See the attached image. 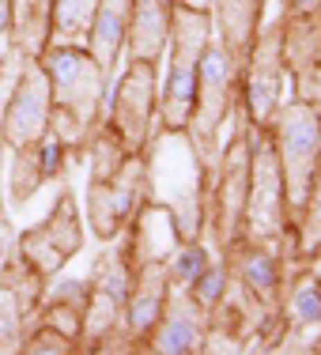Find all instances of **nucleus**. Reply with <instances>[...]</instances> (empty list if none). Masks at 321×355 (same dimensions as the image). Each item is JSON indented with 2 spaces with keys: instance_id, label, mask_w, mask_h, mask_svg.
I'll return each mask as SVG.
<instances>
[{
  "instance_id": "1",
  "label": "nucleus",
  "mask_w": 321,
  "mask_h": 355,
  "mask_svg": "<svg viewBox=\"0 0 321 355\" xmlns=\"http://www.w3.org/2000/svg\"><path fill=\"white\" fill-rule=\"evenodd\" d=\"M38 64L46 69L49 80V98H53V114H49V132H57L72 148V159L80 163V151L87 132L103 117L110 80L87 53V46L76 42H49L38 53Z\"/></svg>"
},
{
  "instance_id": "2",
  "label": "nucleus",
  "mask_w": 321,
  "mask_h": 355,
  "mask_svg": "<svg viewBox=\"0 0 321 355\" xmlns=\"http://www.w3.org/2000/svg\"><path fill=\"white\" fill-rule=\"evenodd\" d=\"M148 163V200L163 205L174 216L178 239L193 242L205 239V185L208 174L185 129H163L159 125L151 140L144 144Z\"/></svg>"
},
{
  "instance_id": "3",
  "label": "nucleus",
  "mask_w": 321,
  "mask_h": 355,
  "mask_svg": "<svg viewBox=\"0 0 321 355\" xmlns=\"http://www.w3.org/2000/svg\"><path fill=\"white\" fill-rule=\"evenodd\" d=\"M231 121L234 129L227 132L205 185V242L212 246V253H227L238 242L246 193H250V159H253V129L257 125H250L242 103L234 106Z\"/></svg>"
},
{
  "instance_id": "4",
  "label": "nucleus",
  "mask_w": 321,
  "mask_h": 355,
  "mask_svg": "<svg viewBox=\"0 0 321 355\" xmlns=\"http://www.w3.org/2000/svg\"><path fill=\"white\" fill-rule=\"evenodd\" d=\"M238 103H242V64L234 61L231 49L212 35L205 46V57H200L197 98H193V114H189V125H185V137L197 148L205 174H212L219 148H223V140H227L223 129L231 125V114Z\"/></svg>"
},
{
  "instance_id": "5",
  "label": "nucleus",
  "mask_w": 321,
  "mask_h": 355,
  "mask_svg": "<svg viewBox=\"0 0 321 355\" xmlns=\"http://www.w3.org/2000/svg\"><path fill=\"white\" fill-rule=\"evenodd\" d=\"M212 15L193 12V8L174 4V23H171V42H166V72L159 80V125L163 129H185L197 98V76H200V57L212 38Z\"/></svg>"
},
{
  "instance_id": "6",
  "label": "nucleus",
  "mask_w": 321,
  "mask_h": 355,
  "mask_svg": "<svg viewBox=\"0 0 321 355\" xmlns=\"http://www.w3.org/2000/svg\"><path fill=\"white\" fill-rule=\"evenodd\" d=\"M268 137H272L276 159H280L287 216H291V227H295L302 205H306L310 178H314V166L321 155V114L302 98H284L276 106L272 121H268Z\"/></svg>"
},
{
  "instance_id": "7",
  "label": "nucleus",
  "mask_w": 321,
  "mask_h": 355,
  "mask_svg": "<svg viewBox=\"0 0 321 355\" xmlns=\"http://www.w3.org/2000/svg\"><path fill=\"white\" fill-rule=\"evenodd\" d=\"M287 231H291V216H287V189H284V174H280V159H276L268 129H253L250 193H246L238 242L280 246Z\"/></svg>"
},
{
  "instance_id": "8",
  "label": "nucleus",
  "mask_w": 321,
  "mask_h": 355,
  "mask_svg": "<svg viewBox=\"0 0 321 355\" xmlns=\"http://www.w3.org/2000/svg\"><path fill=\"white\" fill-rule=\"evenodd\" d=\"M103 117L129 151H144V144L159 129V64L125 57L110 80Z\"/></svg>"
},
{
  "instance_id": "9",
  "label": "nucleus",
  "mask_w": 321,
  "mask_h": 355,
  "mask_svg": "<svg viewBox=\"0 0 321 355\" xmlns=\"http://www.w3.org/2000/svg\"><path fill=\"white\" fill-rule=\"evenodd\" d=\"M83 239H87V223H83V205L80 197L61 182V193L53 197L49 212L19 231V250L42 276H57L72 265L76 253H83Z\"/></svg>"
},
{
  "instance_id": "10",
  "label": "nucleus",
  "mask_w": 321,
  "mask_h": 355,
  "mask_svg": "<svg viewBox=\"0 0 321 355\" xmlns=\"http://www.w3.org/2000/svg\"><path fill=\"white\" fill-rule=\"evenodd\" d=\"M148 200V163L144 151H132L117 174L103 182H87V197H83V223L98 242H114L125 234L132 216Z\"/></svg>"
},
{
  "instance_id": "11",
  "label": "nucleus",
  "mask_w": 321,
  "mask_h": 355,
  "mask_svg": "<svg viewBox=\"0 0 321 355\" xmlns=\"http://www.w3.org/2000/svg\"><path fill=\"white\" fill-rule=\"evenodd\" d=\"M8 166H4V200L8 208H27L46 185L64 182L69 166L76 163L72 148L57 132H46L35 144L8 148Z\"/></svg>"
},
{
  "instance_id": "12",
  "label": "nucleus",
  "mask_w": 321,
  "mask_h": 355,
  "mask_svg": "<svg viewBox=\"0 0 321 355\" xmlns=\"http://www.w3.org/2000/svg\"><path fill=\"white\" fill-rule=\"evenodd\" d=\"M49 114H53V98H49L46 69L38 64V57H31L19 83H15V91H12V98L4 106V117H0V140H4V148H23V144H35L38 137H46Z\"/></svg>"
},
{
  "instance_id": "13",
  "label": "nucleus",
  "mask_w": 321,
  "mask_h": 355,
  "mask_svg": "<svg viewBox=\"0 0 321 355\" xmlns=\"http://www.w3.org/2000/svg\"><path fill=\"white\" fill-rule=\"evenodd\" d=\"M284 64L291 76V98H302L321 114V12L284 19Z\"/></svg>"
},
{
  "instance_id": "14",
  "label": "nucleus",
  "mask_w": 321,
  "mask_h": 355,
  "mask_svg": "<svg viewBox=\"0 0 321 355\" xmlns=\"http://www.w3.org/2000/svg\"><path fill=\"white\" fill-rule=\"evenodd\" d=\"M208 340V314L185 295V287H171L163 314L144 340L151 355H200Z\"/></svg>"
},
{
  "instance_id": "15",
  "label": "nucleus",
  "mask_w": 321,
  "mask_h": 355,
  "mask_svg": "<svg viewBox=\"0 0 321 355\" xmlns=\"http://www.w3.org/2000/svg\"><path fill=\"white\" fill-rule=\"evenodd\" d=\"M223 257H227V265H231V276L246 287L253 299H261L265 306H280L284 284H287V268H284L280 246L234 242Z\"/></svg>"
},
{
  "instance_id": "16",
  "label": "nucleus",
  "mask_w": 321,
  "mask_h": 355,
  "mask_svg": "<svg viewBox=\"0 0 321 355\" xmlns=\"http://www.w3.org/2000/svg\"><path fill=\"white\" fill-rule=\"evenodd\" d=\"M171 23H174V0H132L129 31H125V57L163 64L166 42H171Z\"/></svg>"
},
{
  "instance_id": "17",
  "label": "nucleus",
  "mask_w": 321,
  "mask_h": 355,
  "mask_svg": "<svg viewBox=\"0 0 321 355\" xmlns=\"http://www.w3.org/2000/svg\"><path fill=\"white\" fill-rule=\"evenodd\" d=\"M166 299H171V276H166L163 261H151V265L137 268V284H132L129 299H125V329L137 340V348L144 352V340L155 329L159 314H163Z\"/></svg>"
},
{
  "instance_id": "18",
  "label": "nucleus",
  "mask_w": 321,
  "mask_h": 355,
  "mask_svg": "<svg viewBox=\"0 0 321 355\" xmlns=\"http://www.w3.org/2000/svg\"><path fill=\"white\" fill-rule=\"evenodd\" d=\"M125 246H129L132 261L140 265H151V261H166L174 250H178V227H174V216L166 212L155 200H144L140 212L132 216V223L125 227Z\"/></svg>"
},
{
  "instance_id": "19",
  "label": "nucleus",
  "mask_w": 321,
  "mask_h": 355,
  "mask_svg": "<svg viewBox=\"0 0 321 355\" xmlns=\"http://www.w3.org/2000/svg\"><path fill=\"white\" fill-rule=\"evenodd\" d=\"M129 8L132 0H98L95 15L87 27V53L95 57V64L103 69L106 80L117 76V64L125 57V31H129Z\"/></svg>"
},
{
  "instance_id": "20",
  "label": "nucleus",
  "mask_w": 321,
  "mask_h": 355,
  "mask_svg": "<svg viewBox=\"0 0 321 355\" xmlns=\"http://www.w3.org/2000/svg\"><path fill=\"white\" fill-rule=\"evenodd\" d=\"M208 15H212V31L234 53V61H246L253 38L261 31V15H265V0H208Z\"/></svg>"
},
{
  "instance_id": "21",
  "label": "nucleus",
  "mask_w": 321,
  "mask_h": 355,
  "mask_svg": "<svg viewBox=\"0 0 321 355\" xmlns=\"http://www.w3.org/2000/svg\"><path fill=\"white\" fill-rule=\"evenodd\" d=\"M87 276H91V287L114 295V299L125 306L132 284H137V261H132V253H129V246H125V239L103 242V250L95 253Z\"/></svg>"
},
{
  "instance_id": "22",
  "label": "nucleus",
  "mask_w": 321,
  "mask_h": 355,
  "mask_svg": "<svg viewBox=\"0 0 321 355\" xmlns=\"http://www.w3.org/2000/svg\"><path fill=\"white\" fill-rule=\"evenodd\" d=\"M8 42L23 53L38 57L53 42V0H12Z\"/></svg>"
},
{
  "instance_id": "23",
  "label": "nucleus",
  "mask_w": 321,
  "mask_h": 355,
  "mask_svg": "<svg viewBox=\"0 0 321 355\" xmlns=\"http://www.w3.org/2000/svg\"><path fill=\"white\" fill-rule=\"evenodd\" d=\"M295 234V250L302 253L306 261L321 257V155L314 166V178H310V193H306V205H302L299 219L291 227Z\"/></svg>"
},
{
  "instance_id": "24",
  "label": "nucleus",
  "mask_w": 321,
  "mask_h": 355,
  "mask_svg": "<svg viewBox=\"0 0 321 355\" xmlns=\"http://www.w3.org/2000/svg\"><path fill=\"white\" fill-rule=\"evenodd\" d=\"M227 284H231V265H227L223 253H216V257L208 261V265L200 268L197 276H193V284H185V295H189V299L197 302L205 314H212L216 302L223 299Z\"/></svg>"
},
{
  "instance_id": "25",
  "label": "nucleus",
  "mask_w": 321,
  "mask_h": 355,
  "mask_svg": "<svg viewBox=\"0 0 321 355\" xmlns=\"http://www.w3.org/2000/svg\"><path fill=\"white\" fill-rule=\"evenodd\" d=\"M98 0H53V42H87V27Z\"/></svg>"
},
{
  "instance_id": "26",
  "label": "nucleus",
  "mask_w": 321,
  "mask_h": 355,
  "mask_svg": "<svg viewBox=\"0 0 321 355\" xmlns=\"http://www.w3.org/2000/svg\"><path fill=\"white\" fill-rule=\"evenodd\" d=\"M216 253L212 246H208L205 239H193V242H178V250L171 253V257L163 261L166 265V276H171V287H185V284H193V276L200 272V268L212 261Z\"/></svg>"
},
{
  "instance_id": "27",
  "label": "nucleus",
  "mask_w": 321,
  "mask_h": 355,
  "mask_svg": "<svg viewBox=\"0 0 321 355\" xmlns=\"http://www.w3.org/2000/svg\"><path fill=\"white\" fill-rule=\"evenodd\" d=\"M23 333H27V314H23L19 295L0 284V355H19Z\"/></svg>"
},
{
  "instance_id": "28",
  "label": "nucleus",
  "mask_w": 321,
  "mask_h": 355,
  "mask_svg": "<svg viewBox=\"0 0 321 355\" xmlns=\"http://www.w3.org/2000/svg\"><path fill=\"white\" fill-rule=\"evenodd\" d=\"M72 352H80V344L72 336L57 333L53 325H42V321H35L23 333V348H19V355H72Z\"/></svg>"
},
{
  "instance_id": "29",
  "label": "nucleus",
  "mask_w": 321,
  "mask_h": 355,
  "mask_svg": "<svg viewBox=\"0 0 321 355\" xmlns=\"http://www.w3.org/2000/svg\"><path fill=\"white\" fill-rule=\"evenodd\" d=\"M15 246H19V231H15V223L4 216V219H0V272H4V265L12 261Z\"/></svg>"
},
{
  "instance_id": "30",
  "label": "nucleus",
  "mask_w": 321,
  "mask_h": 355,
  "mask_svg": "<svg viewBox=\"0 0 321 355\" xmlns=\"http://www.w3.org/2000/svg\"><path fill=\"white\" fill-rule=\"evenodd\" d=\"M12 31V0H0V42H8Z\"/></svg>"
},
{
  "instance_id": "31",
  "label": "nucleus",
  "mask_w": 321,
  "mask_h": 355,
  "mask_svg": "<svg viewBox=\"0 0 321 355\" xmlns=\"http://www.w3.org/2000/svg\"><path fill=\"white\" fill-rule=\"evenodd\" d=\"M287 4H291L295 15H314V12H321V0H287Z\"/></svg>"
},
{
  "instance_id": "32",
  "label": "nucleus",
  "mask_w": 321,
  "mask_h": 355,
  "mask_svg": "<svg viewBox=\"0 0 321 355\" xmlns=\"http://www.w3.org/2000/svg\"><path fill=\"white\" fill-rule=\"evenodd\" d=\"M182 8H193V12H208V0H174Z\"/></svg>"
},
{
  "instance_id": "33",
  "label": "nucleus",
  "mask_w": 321,
  "mask_h": 355,
  "mask_svg": "<svg viewBox=\"0 0 321 355\" xmlns=\"http://www.w3.org/2000/svg\"><path fill=\"white\" fill-rule=\"evenodd\" d=\"M0 49H4V42H0Z\"/></svg>"
}]
</instances>
